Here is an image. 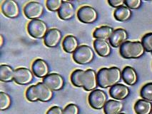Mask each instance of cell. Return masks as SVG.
I'll return each mask as SVG.
<instances>
[{
    "label": "cell",
    "mask_w": 152,
    "mask_h": 114,
    "mask_svg": "<svg viewBox=\"0 0 152 114\" xmlns=\"http://www.w3.org/2000/svg\"><path fill=\"white\" fill-rule=\"evenodd\" d=\"M124 108V104L117 100H109L104 107L105 114H119Z\"/></svg>",
    "instance_id": "cell-20"
},
{
    "label": "cell",
    "mask_w": 152,
    "mask_h": 114,
    "mask_svg": "<svg viewBox=\"0 0 152 114\" xmlns=\"http://www.w3.org/2000/svg\"><path fill=\"white\" fill-rule=\"evenodd\" d=\"M124 4L130 9H137L141 7V0H125Z\"/></svg>",
    "instance_id": "cell-33"
},
{
    "label": "cell",
    "mask_w": 152,
    "mask_h": 114,
    "mask_svg": "<svg viewBox=\"0 0 152 114\" xmlns=\"http://www.w3.org/2000/svg\"><path fill=\"white\" fill-rule=\"evenodd\" d=\"M26 99L31 102H35L38 101V99L37 97L36 91H35V85L31 86L26 89L25 94Z\"/></svg>",
    "instance_id": "cell-31"
},
{
    "label": "cell",
    "mask_w": 152,
    "mask_h": 114,
    "mask_svg": "<svg viewBox=\"0 0 152 114\" xmlns=\"http://www.w3.org/2000/svg\"><path fill=\"white\" fill-rule=\"evenodd\" d=\"M31 71L34 76L44 78L49 74V67L47 62L43 59H36L31 65Z\"/></svg>",
    "instance_id": "cell-14"
},
{
    "label": "cell",
    "mask_w": 152,
    "mask_h": 114,
    "mask_svg": "<svg viewBox=\"0 0 152 114\" xmlns=\"http://www.w3.org/2000/svg\"><path fill=\"white\" fill-rule=\"evenodd\" d=\"M79 41L76 36L73 35H68L64 38L62 42L63 49L66 53L73 54L78 49Z\"/></svg>",
    "instance_id": "cell-21"
},
{
    "label": "cell",
    "mask_w": 152,
    "mask_h": 114,
    "mask_svg": "<svg viewBox=\"0 0 152 114\" xmlns=\"http://www.w3.org/2000/svg\"><path fill=\"white\" fill-rule=\"evenodd\" d=\"M94 58V51L89 46L81 45L73 53V59L79 64H87Z\"/></svg>",
    "instance_id": "cell-3"
},
{
    "label": "cell",
    "mask_w": 152,
    "mask_h": 114,
    "mask_svg": "<svg viewBox=\"0 0 152 114\" xmlns=\"http://www.w3.org/2000/svg\"><path fill=\"white\" fill-rule=\"evenodd\" d=\"M28 33L31 37L34 38H44L49 31L47 24L41 19L31 20L27 25Z\"/></svg>",
    "instance_id": "cell-4"
},
{
    "label": "cell",
    "mask_w": 152,
    "mask_h": 114,
    "mask_svg": "<svg viewBox=\"0 0 152 114\" xmlns=\"http://www.w3.org/2000/svg\"><path fill=\"white\" fill-rule=\"evenodd\" d=\"M47 114H63V110L59 106H53L49 108Z\"/></svg>",
    "instance_id": "cell-35"
},
{
    "label": "cell",
    "mask_w": 152,
    "mask_h": 114,
    "mask_svg": "<svg viewBox=\"0 0 152 114\" xmlns=\"http://www.w3.org/2000/svg\"><path fill=\"white\" fill-rule=\"evenodd\" d=\"M66 1H74V0H66Z\"/></svg>",
    "instance_id": "cell-37"
},
{
    "label": "cell",
    "mask_w": 152,
    "mask_h": 114,
    "mask_svg": "<svg viewBox=\"0 0 152 114\" xmlns=\"http://www.w3.org/2000/svg\"><path fill=\"white\" fill-rule=\"evenodd\" d=\"M119 114H126V113H119Z\"/></svg>",
    "instance_id": "cell-38"
},
{
    "label": "cell",
    "mask_w": 152,
    "mask_h": 114,
    "mask_svg": "<svg viewBox=\"0 0 152 114\" xmlns=\"http://www.w3.org/2000/svg\"><path fill=\"white\" fill-rule=\"evenodd\" d=\"M42 82L48 86L53 91H60L64 86V78L58 73H49L43 78Z\"/></svg>",
    "instance_id": "cell-11"
},
{
    "label": "cell",
    "mask_w": 152,
    "mask_h": 114,
    "mask_svg": "<svg viewBox=\"0 0 152 114\" xmlns=\"http://www.w3.org/2000/svg\"><path fill=\"white\" fill-rule=\"evenodd\" d=\"M141 43L144 46L146 52L152 54V33L145 34L141 39Z\"/></svg>",
    "instance_id": "cell-30"
},
{
    "label": "cell",
    "mask_w": 152,
    "mask_h": 114,
    "mask_svg": "<svg viewBox=\"0 0 152 114\" xmlns=\"http://www.w3.org/2000/svg\"><path fill=\"white\" fill-rule=\"evenodd\" d=\"M44 12V6L38 1H29L24 8V15L31 20L39 19L43 15Z\"/></svg>",
    "instance_id": "cell-8"
},
{
    "label": "cell",
    "mask_w": 152,
    "mask_h": 114,
    "mask_svg": "<svg viewBox=\"0 0 152 114\" xmlns=\"http://www.w3.org/2000/svg\"><path fill=\"white\" fill-rule=\"evenodd\" d=\"M63 0H47L46 6L49 11L58 12L63 4Z\"/></svg>",
    "instance_id": "cell-29"
},
{
    "label": "cell",
    "mask_w": 152,
    "mask_h": 114,
    "mask_svg": "<svg viewBox=\"0 0 152 114\" xmlns=\"http://www.w3.org/2000/svg\"><path fill=\"white\" fill-rule=\"evenodd\" d=\"M62 38L61 31L56 28L49 29L44 38V43L49 48H54L57 46Z\"/></svg>",
    "instance_id": "cell-13"
},
{
    "label": "cell",
    "mask_w": 152,
    "mask_h": 114,
    "mask_svg": "<svg viewBox=\"0 0 152 114\" xmlns=\"http://www.w3.org/2000/svg\"><path fill=\"white\" fill-rule=\"evenodd\" d=\"M84 72V70L77 69L72 72L71 75V81L74 86L76 87H82V83H81V78H82V73Z\"/></svg>",
    "instance_id": "cell-28"
},
{
    "label": "cell",
    "mask_w": 152,
    "mask_h": 114,
    "mask_svg": "<svg viewBox=\"0 0 152 114\" xmlns=\"http://www.w3.org/2000/svg\"><path fill=\"white\" fill-rule=\"evenodd\" d=\"M134 110L137 114H151L152 113V103L145 99H140L134 105Z\"/></svg>",
    "instance_id": "cell-23"
},
{
    "label": "cell",
    "mask_w": 152,
    "mask_h": 114,
    "mask_svg": "<svg viewBox=\"0 0 152 114\" xmlns=\"http://www.w3.org/2000/svg\"><path fill=\"white\" fill-rule=\"evenodd\" d=\"M114 16V18L119 22H126L132 17V10L126 6H121L116 9Z\"/></svg>",
    "instance_id": "cell-25"
},
{
    "label": "cell",
    "mask_w": 152,
    "mask_h": 114,
    "mask_svg": "<svg viewBox=\"0 0 152 114\" xmlns=\"http://www.w3.org/2000/svg\"><path fill=\"white\" fill-rule=\"evenodd\" d=\"M108 3L111 7L118 8L124 6L125 4V0H108Z\"/></svg>",
    "instance_id": "cell-34"
},
{
    "label": "cell",
    "mask_w": 152,
    "mask_h": 114,
    "mask_svg": "<svg viewBox=\"0 0 152 114\" xmlns=\"http://www.w3.org/2000/svg\"><path fill=\"white\" fill-rule=\"evenodd\" d=\"M121 78V72L117 67L102 68L97 73L98 86L102 89L113 86L119 83Z\"/></svg>",
    "instance_id": "cell-1"
},
{
    "label": "cell",
    "mask_w": 152,
    "mask_h": 114,
    "mask_svg": "<svg viewBox=\"0 0 152 114\" xmlns=\"http://www.w3.org/2000/svg\"><path fill=\"white\" fill-rule=\"evenodd\" d=\"M34 80L32 71L26 68H19L15 70L14 81L19 85H27Z\"/></svg>",
    "instance_id": "cell-10"
},
{
    "label": "cell",
    "mask_w": 152,
    "mask_h": 114,
    "mask_svg": "<svg viewBox=\"0 0 152 114\" xmlns=\"http://www.w3.org/2000/svg\"><path fill=\"white\" fill-rule=\"evenodd\" d=\"M114 31L112 27L109 26H102L95 29L93 32V36L96 39L109 40Z\"/></svg>",
    "instance_id": "cell-22"
},
{
    "label": "cell",
    "mask_w": 152,
    "mask_h": 114,
    "mask_svg": "<svg viewBox=\"0 0 152 114\" xmlns=\"http://www.w3.org/2000/svg\"><path fill=\"white\" fill-rule=\"evenodd\" d=\"M94 47L96 52L100 57H107L110 55L111 49V44L107 40L96 39L94 41Z\"/></svg>",
    "instance_id": "cell-17"
},
{
    "label": "cell",
    "mask_w": 152,
    "mask_h": 114,
    "mask_svg": "<svg viewBox=\"0 0 152 114\" xmlns=\"http://www.w3.org/2000/svg\"><path fill=\"white\" fill-rule=\"evenodd\" d=\"M144 1H151V0H144Z\"/></svg>",
    "instance_id": "cell-39"
},
{
    "label": "cell",
    "mask_w": 152,
    "mask_h": 114,
    "mask_svg": "<svg viewBox=\"0 0 152 114\" xmlns=\"http://www.w3.org/2000/svg\"><path fill=\"white\" fill-rule=\"evenodd\" d=\"M128 33L125 29L119 28L114 31L112 35L109 38V44L114 48H118L128 39Z\"/></svg>",
    "instance_id": "cell-16"
},
{
    "label": "cell",
    "mask_w": 152,
    "mask_h": 114,
    "mask_svg": "<svg viewBox=\"0 0 152 114\" xmlns=\"http://www.w3.org/2000/svg\"><path fill=\"white\" fill-rule=\"evenodd\" d=\"M88 101L89 106L94 109H102L107 102V96L104 91L101 89H94L90 93Z\"/></svg>",
    "instance_id": "cell-5"
},
{
    "label": "cell",
    "mask_w": 152,
    "mask_h": 114,
    "mask_svg": "<svg viewBox=\"0 0 152 114\" xmlns=\"http://www.w3.org/2000/svg\"><path fill=\"white\" fill-rule=\"evenodd\" d=\"M4 45V37H3L2 34L0 35V46L2 47Z\"/></svg>",
    "instance_id": "cell-36"
},
{
    "label": "cell",
    "mask_w": 152,
    "mask_h": 114,
    "mask_svg": "<svg viewBox=\"0 0 152 114\" xmlns=\"http://www.w3.org/2000/svg\"><path fill=\"white\" fill-rule=\"evenodd\" d=\"M15 70L9 65L2 64L0 66V80L2 82H10L14 81Z\"/></svg>",
    "instance_id": "cell-24"
},
{
    "label": "cell",
    "mask_w": 152,
    "mask_h": 114,
    "mask_svg": "<svg viewBox=\"0 0 152 114\" xmlns=\"http://www.w3.org/2000/svg\"><path fill=\"white\" fill-rule=\"evenodd\" d=\"M79 108L78 106L74 103H70L63 110V114H79Z\"/></svg>",
    "instance_id": "cell-32"
},
{
    "label": "cell",
    "mask_w": 152,
    "mask_h": 114,
    "mask_svg": "<svg viewBox=\"0 0 152 114\" xmlns=\"http://www.w3.org/2000/svg\"><path fill=\"white\" fill-rule=\"evenodd\" d=\"M82 87L86 91H91L98 86L97 73L93 69H87L82 73L81 78Z\"/></svg>",
    "instance_id": "cell-6"
},
{
    "label": "cell",
    "mask_w": 152,
    "mask_h": 114,
    "mask_svg": "<svg viewBox=\"0 0 152 114\" xmlns=\"http://www.w3.org/2000/svg\"><path fill=\"white\" fill-rule=\"evenodd\" d=\"M124 81L129 86H134L137 83L138 76L137 71L131 66H126L121 72Z\"/></svg>",
    "instance_id": "cell-19"
},
{
    "label": "cell",
    "mask_w": 152,
    "mask_h": 114,
    "mask_svg": "<svg viewBox=\"0 0 152 114\" xmlns=\"http://www.w3.org/2000/svg\"></svg>",
    "instance_id": "cell-40"
},
{
    "label": "cell",
    "mask_w": 152,
    "mask_h": 114,
    "mask_svg": "<svg viewBox=\"0 0 152 114\" xmlns=\"http://www.w3.org/2000/svg\"><path fill=\"white\" fill-rule=\"evenodd\" d=\"M1 9L3 15L10 19L17 18L20 13L19 4L15 0H4L1 4Z\"/></svg>",
    "instance_id": "cell-9"
},
{
    "label": "cell",
    "mask_w": 152,
    "mask_h": 114,
    "mask_svg": "<svg viewBox=\"0 0 152 114\" xmlns=\"http://www.w3.org/2000/svg\"><path fill=\"white\" fill-rule=\"evenodd\" d=\"M145 52L141 41H126L119 47L120 55L124 59H138L142 57Z\"/></svg>",
    "instance_id": "cell-2"
},
{
    "label": "cell",
    "mask_w": 152,
    "mask_h": 114,
    "mask_svg": "<svg viewBox=\"0 0 152 114\" xmlns=\"http://www.w3.org/2000/svg\"><path fill=\"white\" fill-rule=\"evenodd\" d=\"M77 17L79 20L84 24H92L98 19V13L92 7L86 5L79 9Z\"/></svg>",
    "instance_id": "cell-7"
},
{
    "label": "cell",
    "mask_w": 152,
    "mask_h": 114,
    "mask_svg": "<svg viewBox=\"0 0 152 114\" xmlns=\"http://www.w3.org/2000/svg\"><path fill=\"white\" fill-rule=\"evenodd\" d=\"M35 91L38 101L42 102H49L54 96L53 91L44 82H39L35 85Z\"/></svg>",
    "instance_id": "cell-12"
},
{
    "label": "cell",
    "mask_w": 152,
    "mask_h": 114,
    "mask_svg": "<svg viewBox=\"0 0 152 114\" xmlns=\"http://www.w3.org/2000/svg\"><path fill=\"white\" fill-rule=\"evenodd\" d=\"M141 97L148 101H152V83H148L141 88L140 91Z\"/></svg>",
    "instance_id": "cell-27"
},
{
    "label": "cell",
    "mask_w": 152,
    "mask_h": 114,
    "mask_svg": "<svg viewBox=\"0 0 152 114\" xmlns=\"http://www.w3.org/2000/svg\"><path fill=\"white\" fill-rule=\"evenodd\" d=\"M12 99L7 93L0 92V110H4L8 109L11 106Z\"/></svg>",
    "instance_id": "cell-26"
},
{
    "label": "cell",
    "mask_w": 152,
    "mask_h": 114,
    "mask_svg": "<svg viewBox=\"0 0 152 114\" xmlns=\"http://www.w3.org/2000/svg\"><path fill=\"white\" fill-rule=\"evenodd\" d=\"M130 94V90L126 86L121 84H117L110 87L109 94L112 99L121 101L127 98Z\"/></svg>",
    "instance_id": "cell-15"
},
{
    "label": "cell",
    "mask_w": 152,
    "mask_h": 114,
    "mask_svg": "<svg viewBox=\"0 0 152 114\" xmlns=\"http://www.w3.org/2000/svg\"><path fill=\"white\" fill-rule=\"evenodd\" d=\"M58 12L59 17L62 20H69L75 15V8L70 1H64Z\"/></svg>",
    "instance_id": "cell-18"
}]
</instances>
